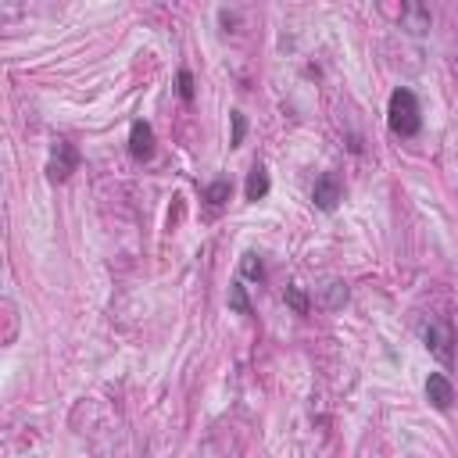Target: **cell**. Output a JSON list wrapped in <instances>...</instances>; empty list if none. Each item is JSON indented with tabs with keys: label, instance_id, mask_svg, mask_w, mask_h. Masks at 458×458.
Listing matches in <instances>:
<instances>
[{
	"label": "cell",
	"instance_id": "obj_10",
	"mask_svg": "<svg viewBox=\"0 0 458 458\" xmlns=\"http://www.w3.org/2000/svg\"><path fill=\"white\" fill-rule=\"evenodd\" d=\"M229 190H233V186H229V179H215V183L204 190V197H208V204H215V208H218V204H225V200H229Z\"/></svg>",
	"mask_w": 458,
	"mask_h": 458
},
{
	"label": "cell",
	"instance_id": "obj_9",
	"mask_svg": "<svg viewBox=\"0 0 458 458\" xmlns=\"http://www.w3.org/2000/svg\"><path fill=\"white\" fill-rule=\"evenodd\" d=\"M229 308H233L237 315H251V297H248V287L244 283H229Z\"/></svg>",
	"mask_w": 458,
	"mask_h": 458
},
{
	"label": "cell",
	"instance_id": "obj_13",
	"mask_svg": "<svg viewBox=\"0 0 458 458\" xmlns=\"http://www.w3.org/2000/svg\"><path fill=\"white\" fill-rule=\"evenodd\" d=\"M229 118H233V147H240L244 143V136H248V118H244V111H229Z\"/></svg>",
	"mask_w": 458,
	"mask_h": 458
},
{
	"label": "cell",
	"instance_id": "obj_7",
	"mask_svg": "<svg viewBox=\"0 0 458 458\" xmlns=\"http://www.w3.org/2000/svg\"><path fill=\"white\" fill-rule=\"evenodd\" d=\"M429 22H433V19H429V11H426L422 4H404V8H401V26H404L408 33H426Z\"/></svg>",
	"mask_w": 458,
	"mask_h": 458
},
{
	"label": "cell",
	"instance_id": "obj_11",
	"mask_svg": "<svg viewBox=\"0 0 458 458\" xmlns=\"http://www.w3.org/2000/svg\"><path fill=\"white\" fill-rule=\"evenodd\" d=\"M347 297H351V294H347L344 283H330V287H326V308H344Z\"/></svg>",
	"mask_w": 458,
	"mask_h": 458
},
{
	"label": "cell",
	"instance_id": "obj_12",
	"mask_svg": "<svg viewBox=\"0 0 458 458\" xmlns=\"http://www.w3.org/2000/svg\"><path fill=\"white\" fill-rule=\"evenodd\" d=\"M287 305L297 312V315H308V297L301 287H287Z\"/></svg>",
	"mask_w": 458,
	"mask_h": 458
},
{
	"label": "cell",
	"instance_id": "obj_6",
	"mask_svg": "<svg viewBox=\"0 0 458 458\" xmlns=\"http://www.w3.org/2000/svg\"><path fill=\"white\" fill-rule=\"evenodd\" d=\"M129 151L140 161L154 154V129H151V122H133V129H129Z\"/></svg>",
	"mask_w": 458,
	"mask_h": 458
},
{
	"label": "cell",
	"instance_id": "obj_16",
	"mask_svg": "<svg viewBox=\"0 0 458 458\" xmlns=\"http://www.w3.org/2000/svg\"><path fill=\"white\" fill-rule=\"evenodd\" d=\"M4 315H8V333H4V344H11V340H15V326H19V322H15V305H11V301H4Z\"/></svg>",
	"mask_w": 458,
	"mask_h": 458
},
{
	"label": "cell",
	"instance_id": "obj_2",
	"mask_svg": "<svg viewBox=\"0 0 458 458\" xmlns=\"http://www.w3.org/2000/svg\"><path fill=\"white\" fill-rule=\"evenodd\" d=\"M422 340H426V351L433 355V358H440V362H451V330L444 326V322H426L422 326Z\"/></svg>",
	"mask_w": 458,
	"mask_h": 458
},
{
	"label": "cell",
	"instance_id": "obj_5",
	"mask_svg": "<svg viewBox=\"0 0 458 458\" xmlns=\"http://www.w3.org/2000/svg\"><path fill=\"white\" fill-rule=\"evenodd\" d=\"M315 208H322V211H333L337 204H340V197H344V190H340V179L333 175V172H326V175H319L315 179Z\"/></svg>",
	"mask_w": 458,
	"mask_h": 458
},
{
	"label": "cell",
	"instance_id": "obj_8",
	"mask_svg": "<svg viewBox=\"0 0 458 458\" xmlns=\"http://www.w3.org/2000/svg\"><path fill=\"white\" fill-rule=\"evenodd\" d=\"M265 193H269V172L262 165H255L248 175V200H262Z\"/></svg>",
	"mask_w": 458,
	"mask_h": 458
},
{
	"label": "cell",
	"instance_id": "obj_14",
	"mask_svg": "<svg viewBox=\"0 0 458 458\" xmlns=\"http://www.w3.org/2000/svg\"><path fill=\"white\" fill-rule=\"evenodd\" d=\"M240 269H244V276H248V280H262V276H265V269H262V262H258V255H244V262H240Z\"/></svg>",
	"mask_w": 458,
	"mask_h": 458
},
{
	"label": "cell",
	"instance_id": "obj_1",
	"mask_svg": "<svg viewBox=\"0 0 458 458\" xmlns=\"http://www.w3.org/2000/svg\"><path fill=\"white\" fill-rule=\"evenodd\" d=\"M387 122L397 136H415L422 126V111L412 90H394L390 93V108H387Z\"/></svg>",
	"mask_w": 458,
	"mask_h": 458
},
{
	"label": "cell",
	"instance_id": "obj_15",
	"mask_svg": "<svg viewBox=\"0 0 458 458\" xmlns=\"http://www.w3.org/2000/svg\"><path fill=\"white\" fill-rule=\"evenodd\" d=\"M175 83H179V86H175V90H179V97H183V101H193V76H190L186 68L179 72V79H175Z\"/></svg>",
	"mask_w": 458,
	"mask_h": 458
},
{
	"label": "cell",
	"instance_id": "obj_3",
	"mask_svg": "<svg viewBox=\"0 0 458 458\" xmlns=\"http://www.w3.org/2000/svg\"><path fill=\"white\" fill-rule=\"evenodd\" d=\"M426 397H429V404H433L437 412H447V408L454 404V387H451V380H447L444 372H429V380H426Z\"/></svg>",
	"mask_w": 458,
	"mask_h": 458
},
{
	"label": "cell",
	"instance_id": "obj_4",
	"mask_svg": "<svg viewBox=\"0 0 458 458\" xmlns=\"http://www.w3.org/2000/svg\"><path fill=\"white\" fill-rule=\"evenodd\" d=\"M76 165H79V154H76V147L61 140V143L54 147V158H51V165H47V175H51V179H68V175L76 172Z\"/></svg>",
	"mask_w": 458,
	"mask_h": 458
}]
</instances>
